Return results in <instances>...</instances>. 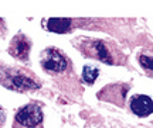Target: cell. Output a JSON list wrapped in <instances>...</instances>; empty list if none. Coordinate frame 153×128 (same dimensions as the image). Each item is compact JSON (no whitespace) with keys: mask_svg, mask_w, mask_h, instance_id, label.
Instances as JSON below:
<instances>
[{"mask_svg":"<svg viewBox=\"0 0 153 128\" xmlns=\"http://www.w3.org/2000/svg\"><path fill=\"white\" fill-rule=\"evenodd\" d=\"M129 90V85H122V83H115V85L105 86L102 90H99L98 99L108 103H114L116 106H125V97Z\"/></svg>","mask_w":153,"mask_h":128,"instance_id":"cell-5","label":"cell"},{"mask_svg":"<svg viewBox=\"0 0 153 128\" xmlns=\"http://www.w3.org/2000/svg\"><path fill=\"white\" fill-rule=\"evenodd\" d=\"M131 110L137 117H148L152 114V99L143 94L133 96L131 99Z\"/></svg>","mask_w":153,"mask_h":128,"instance_id":"cell-7","label":"cell"},{"mask_svg":"<svg viewBox=\"0 0 153 128\" xmlns=\"http://www.w3.org/2000/svg\"><path fill=\"white\" fill-rule=\"evenodd\" d=\"M45 30H48L51 32H57V34H65L67 31H70L72 27V20L71 18H48L45 20Z\"/></svg>","mask_w":153,"mask_h":128,"instance_id":"cell-8","label":"cell"},{"mask_svg":"<svg viewBox=\"0 0 153 128\" xmlns=\"http://www.w3.org/2000/svg\"><path fill=\"white\" fill-rule=\"evenodd\" d=\"M43 110L38 104H27L16 113L14 128H37L43 123Z\"/></svg>","mask_w":153,"mask_h":128,"instance_id":"cell-3","label":"cell"},{"mask_svg":"<svg viewBox=\"0 0 153 128\" xmlns=\"http://www.w3.org/2000/svg\"><path fill=\"white\" fill-rule=\"evenodd\" d=\"M41 66L47 73H62L68 68V59L64 53L55 48H47L41 53Z\"/></svg>","mask_w":153,"mask_h":128,"instance_id":"cell-4","label":"cell"},{"mask_svg":"<svg viewBox=\"0 0 153 128\" xmlns=\"http://www.w3.org/2000/svg\"><path fill=\"white\" fill-rule=\"evenodd\" d=\"M1 124H3V118H0V128H1Z\"/></svg>","mask_w":153,"mask_h":128,"instance_id":"cell-11","label":"cell"},{"mask_svg":"<svg viewBox=\"0 0 153 128\" xmlns=\"http://www.w3.org/2000/svg\"><path fill=\"white\" fill-rule=\"evenodd\" d=\"M30 49H31V41L27 35L24 34H17L11 38L10 45H9V53L13 58L27 62L28 55H30Z\"/></svg>","mask_w":153,"mask_h":128,"instance_id":"cell-6","label":"cell"},{"mask_svg":"<svg viewBox=\"0 0 153 128\" xmlns=\"http://www.w3.org/2000/svg\"><path fill=\"white\" fill-rule=\"evenodd\" d=\"M139 62H140L143 69L148 70V75L152 76V56H150V55H149V56L140 55V56H139Z\"/></svg>","mask_w":153,"mask_h":128,"instance_id":"cell-10","label":"cell"},{"mask_svg":"<svg viewBox=\"0 0 153 128\" xmlns=\"http://www.w3.org/2000/svg\"><path fill=\"white\" fill-rule=\"evenodd\" d=\"M99 75V70L98 68H95V66H84V70H82V79L85 83L91 86L95 83V80L98 78Z\"/></svg>","mask_w":153,"mask_h":128,"instance_id":"cell-9","label":"cell"},{"mask_svg":"<svg viewBox=\"0 0 153 128\" xmlns=\"http://www.w3.org/2000/svg\"><path fill=\"white\" fill-rule=\"evenodd\" d=\"M76 49L85 56V58L97 59L106 65H119L126 64L125 53L114 42L105 41V39H97V38H84L76 44Z\"/></svg>","mask_w":153,"mask_h":128,"instance_id":"cell-1","label":"cell"},{"mask_svg":"<svg viewBox=\"0 0 153 128\" xmlns=\"http://www.w3.org/2000/svg\"><path fill=\"white\" fill-rule=\"evenodd\" d=\"M0 85L20 93L37 90L41 87L38 78L30 70L26 68H9V66L0 68Z\"/></svg>","mask_w":153,"mask_h":128,"instance_id":"cell-2","label":"cell"}]
</instances>
